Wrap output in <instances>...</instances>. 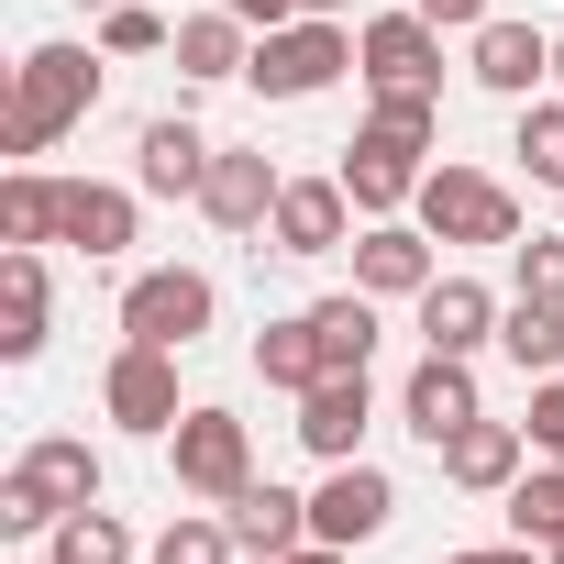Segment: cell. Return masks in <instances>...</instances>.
<instances>
[{"mask_svg":"<svg viewBox=\"0 0 564 564\" xmlns=\"http://www.w3.org/2000/svg\"><path fill=\"white\" fill-rule=\"evenodd\" d=\"M100 100V56L89 45H34L12 67V122H0V155H45L67 122H89Z\"/></svg>","mask_w":564,"mask_h":564,"instance_id":"6da1fadb","label":"cell"},{"mask_svg":"<svg viewBox=\"0 0 564 564\" xmlns=\"http://www.w3.org/2000/svg\"><path fill=\"white\" fill-rule=\"evenodd\" d=\"M89 498H100V454L78 432H45V443H23L12 476H0V531H56Z\"/></svg>","mask_w":564,"mask_h":564,"instance_id":"7a4b0ae2","label":"cell"},{"mask_svg":"<svg viewBox=\"0 0 564 564\" xmlns=\"http://www.w3.org/2000/svg\"><path fill=\"white\" fill-rule=\"evenodd\" d=\"M344 67H355V34H344V23H322V12H300V23L254 34V67H243V78H254L265 100H311V89H333Z\"/></svg>","mask_w":564,"mask_h":564,"instance_id":"3957f363","label":"cell"},{"mask_svg":"<svg viewBox=\"0 0 564 564\" xmlns=\"http://www.w3.org/2000/svg\"><path fill=\"white\" fill-rule=\"evenodd\" d=\"M410 210H421L432 243H520V199L498 177H476V166H432Z\"/></svg>","mask_w":564,"mask_h":564,"instance_id":"277c9868","label":"cell"},{"mask_svg":"<svg viewBox=\"0 0 564 564\" xmlns=\"http://www.w3.org/2000/svg\"><path fill=\"white\" fill-rule=\"evenodd\" d=\"M166 454H177V487L210 498V509H232V498L254 487V432H243L232 410H188V421L166 432Z\"/></svg>","mask_w":564,"mask_h":564,"instance_id":"5b68a950","label":"cell"},{"mask_svg":"<svg viewBox=\"0 0 564 564\" xmlns=\"http://www.w3.org/2000/svg\"><path fill=\"white\" fill-rule=\"evenodd\" d=\"M199 333H210V276H199V265H144L133 289H122V344L188 355Z\"/></svg>","mask_w":564,"mask_h":564,"instance_id":"8992f818","label":"cell"},{"mask_svg":"<svg viewBox=\"0 0 564 564\" xmlns=\"http://www.w3.org/2000/svg\"><path fill=\"white\" fill-rule=\"evenodd\" d=\"M421 155H432L421 133H388V122H366V133L344 144V188H355V210H366V221H399V210L421 199V177H432Z\"/></svg>","mask_w":564,"mask_h":564,"instance_id":"52a82bcc","label":"cell"},{"mask_svg":"<svg viewBox=\"0 0 564 564\" xmlns=\"http://www.w3.org/2000/svg\"><path fill=\"white\" fill-rule=\"evenodd\" d=\"M100 410H111L122 432H177V421H188V410H177V355H166V344H122L111 377H100Z\"/></svg>","mask_w":564,"mask_h":564,"instance_id":"ba28073f","label":"cell"},{"mask_svg":"<svg viewBox=\"0 0 564 564\" xmlns=\"http://www.w3.org/2000/svg\"><path fill=\"white\" fill-rule=\"evenodd\" d=\"M344 254H355V289H366V300H421L432 276H443V265H432V232H421V221H366V232H355Z\"/></svg>","mask_w":564,"mask_h":564,"instance_id":"9c48e42d","label":"cell"},{"mask_svg":"<svg viewBox=\"0 0 564 564\" xmlns=\"http://www.w3.org/2000/svg\"><path fill=\"white\" fill-rule=\"evenodd\" d=\"M355 67H366L377 89H443V23L388 12V23H366V34H355Z\"/></svg>","mask_w":564,"mask_h":564,"instance_id":"30bf717a","label":"cell"},{"mask_svg":"<svg viewBox=\"0 0 564 564\" xmlns=\"http://www.w3.org/2000/svg\"><path fill=\"white\" fill-rule=\"evenodd\" d=\"M399 421L443 454L465 421H487V410H476V366H465V355H421V366H410V388H399Z\"/></svg>","mask_w":564,"mask_h":564,"instance_id":"8fae6325","label":"cell"},{"mask_svg":"<svg viewBox=\"0 0 564 564\" xmlns=\"http://www.w3.org/2000/svg\"><path fill=\"white\" fill-rule=\"evenodd\" d=\"M265 232H276V254H344V232H355V188H344V177H289Z\"/></svg>","mask_w":564,"mask_h":564,"instance_id":"7c38bea8","label":"cell"},{"mask_svg":"<svg viewBox=\"0 0 564 564\" xmlns=\"http://www.w3.org/2000/svg\"><path fill=\"white\" fill-rule=\"evenodd\" d=\"M388 520H399V487H388L377 465H333V487L311 498V542H344V553L377 542Z\"/></svg>","mask_w":564,"mask_h":564,"instance_id":"4fadbf2b","label":"cell"},{"mask_svg":"<svg viewBox=\"0 0 564 564\" xmlns=\"http://www.w3.org/2000/svg\"><path fill=\"white\" fill-rule=\"evenodd\" d=\"M465 67H476V89H498V100H531V89L553 78V34H531V23H498V12H487Z\"/></svg>","mask_w":564,"mask_h":564,"instance_id":"5bb4252c","label":"cell"},{"mask_svg":"<svg viewBox=\"0 0 564 564\" xmlns=\"http://www.w3.org/2000/svg\"><path fill=\"white\" fill-rule=\"evenodd\" d=\"M56 243H78L89 265L133 243V188H100V177H56Z\"/></svg>","mask_w":564,"mask_h":564,"instance_id":"9a60e30c","label":"cell"},{"mask_svg":"<svg viewBox=\"0 0 564 564\" xmlns=\"http://www.w3.org/2000/svg\"><path fill=\"white\" fill-rule=\"evenodd\" d=\"M476 344H498V300L476 276H432L421 289V355H476Z\"/></svg>","mask_w":564,"mask_h":564,"instance_id":"2e32d148","label":"cell"},{"mask_svg":"<svg viewBox=\"0 0 564 564\" xmlns=\"http://www.w3.org/2000/svg\"><path fill=\"white\" fill-rule=\"evenodd\" d=\"M133 177H144L155 199H199V188H210V144H199V122H177V111L144 122V133H133Z\"/></svg>","mask_w":564,"mask_h":564,"instance_id":"e0dca14e","label":"cell"},{"mask_svg":"<svg viewBox=\"0 0 564 564\" xmlns=\"http://www.w3.org/2000/svg\"><path fill=\"white\" fill-rule=\"evenodd\" d=\"M276 188H289V177H276L265 155H210V188H199V210H210L221 232H265V221H276Z\"/></svg>","mask_w":564,"mask_h":564,"instance_id":"ac0fdd59","label":"cell"},{"mask_svg":"<svg viewBox=\"0 0 564 564\" xmlns=\"http://www.w3.org/2000/svg\"><path fill=\"white\" fill-rule=\"evenodd\" d=\"M520 454H531V432H520V421H465V432L443 443V476H454V487H476V498H498V487H520Z\"/></svg>","mask_w":564,"mask_h":564,"instance_id":"d6986e66","label":"cell"},{"mask_svg":"<svg viewBox=\"0 0 564 564\" xmlns=\"http://www.w3.org/2000/svg\"><path fill=\"white\" fill-rule=\"evenodd\" d=\"M0 355H12V366L45 355V254H34V243L0 254Z\"/></svg>","mask_w":564,"mask_h":564,"instance_id":"ffe728a7","label":"cell"},{"mask_svg":"<svg viewBox=\"0 0 564 564\" xmlns=\"http://www.w3.org/2000/svg\"><path fill=\"white\" fill-rule=\"evenodd\" d=\"M221 520H232V542H243V553H300V542H311V498H289L276 476H254Z\"/></svg>","mask_w":564,"mask_h":564,"instance_id":"44dd1931","label":"cell"},{"mask_svg":"<svg viewBox=\"0 0 564 564\" xmlns=\"http://www.w3.org/2000/svg\"><path fill=\"white\" fill-rule=\"evenodd\" d=\"M355 432H366V366H355V377H322V388L300 399V443H311L322 465H355Z\"/></svg>","mask_w":564,"mask_h":564,"instance_id":"7402d4cb","label":"cell"},{"mask_svg":"<svg viewBox=\"0 0 564 564\" xmlns=\"http://www.w3.org/2000/svg\"><path fill=\"white\" fill-rule=\"evenodd\" d=\"M166 56H177V78H199V89H210V78H243V67H254V45H243V23L221 12V0L177 23V45H166Z\"/></svg>","mask_w":564,"mask_h":564,"instance_id":"603a6c76","label":"cell"},{"mask_svg":"<svg viewBox=\"0 0 564 564\" xmlns=\"http://www.w3.org/2000/svg\"><path fill=\"white\" fill-rule=\"evenodd\" d=\"M498 355L520 377H564V300H509L498 311Z\"/></svg>","mask_w":564,"mask_h":564,"instance_id":"cb8c5ba5","label":"cell"},{"mask_svg":"<svg viewBox=\"0 0 564 564\" xmlns=\"http://www.w3.org/2000/svg\"><path fill=\"white\" fill-rule=\"evenodd\" d=\"M254 377H265V388H289V399H311V388L333 377V366H322V333H311V311L254 333Z\"/></svg>","mask_w":564,"mask_h":564,"instance_id":"d4e9b609","label":"cell"},{"mask_svg":"<svg viewBox=\"0 0 564 564\" xmlns=\"http://www.w3.org/2000/svg\"><path fill=\"white\" fill-rule=\"evenodd\" d=\"M311 333H322V366H333V377H355V366L377 355V300H366V289L311 300Z\"/></svg>","mask_w":564,"mask_h":564,"instance_id":"484cf974","label":"cell"},{"mask_svg":"<svg viewBox=\"0 0 564 564\" xmlns=\"http://www.w3.org/2000/svg\"><path fill=\"white\" fill-rule=\"evenodd\" d=\"M45 564H133V531L89 498V509H67L56 520V542H45Z\"/></svg>","mask_w":564,"mask_h":564,"instance_id":"4316f807","label":"cell"},{"mask_svg":"<svg viewBox=\"0 0 564 564\" xmlns=\"http://www.w3.org/2000/svg\"><path fill=\"white\" fill-rule=\"evenodd\" d=\"M509 531H520V542H564V465H553V454L509 487Z\"/></svg>","mask_w":564,"mask_h":564,"instance_id":"83f0119b","label":"cell"},{"mask_svg":"<svg viewBox=\"0 0 564 564\" xmlns=\"http://www.w3.org/2000/svg\"><path fill=\"white\" fill-rule=\"evenodd\" d=\"M0 243H56V177H0Z\"/></svg>","mask_w":564,"mask_h":564,"instance_id":"f1b7e54d","label":"cell"},{"mask_svg":"<svg viewBox=\"0 0 564 564\" xmlns=\"http://www.w3.org/2000/svg\"><path fill=\"white\" fill-rule=\"evenodd\" d=\"M155 564H232V520L221 509H177L155 531Z\"/></svg>","mask_w":564,"mask_h":564,"instance_id":"f546056e","label":"cell"},{"mask_svg":"<svg viewBox=\"0 0 564 564\" xmlns=\"http://www.w3.org/2000/svg\"><path fill=\"white\" fill-rule=\"evenodd\" d=\"M509 155H520L531 177H553V188H564V100H531V111H520V144H509Z\"/></svg>","mask_w":564,"mask_h":564,"instance_id":"4dcf8cb0","label":"cell"},{"mask_svg":"<svg viewBox=\"0 0 564 564\" xmlns=\"http://www.w3.org/2000/svg\"><path fill=\"white\" fill-rule=\"evenodd\" d=\"M100 45H111V56H155V45H177V23L144 12V0H111V12H100Z\"/></svg>","mask_w":564,"mask_h":564,"instance_id":"1f68e13d","label":"cell"},{"mask_svg":"<svg viewBox=\"0 0 564 564\" xmlns=\"http://www.w3.org/2000/svg\"><path fill=\"white\" fill-rule=\"evenodd\" d=\"M509 254H520V300H564V232H531Z\"/></svg>","mask_w":564,"mask_h":564,"instance_id":"d6a6232c","label":"cell"},{"mask_svg":"<svg viewBox=\"0 0 564 564\" xmlns=\"http://www.w3.org/2000/svg\"><path fill=\"white\" fill-rule=\"evenodd\" d=\"M531 454L564 465V377H531Z\"/></svg>","mask_w":564,"mask_h":564,"instance_id":"836d02e7","label":"cell"},{"mask_svg":"<svg viewBox=\"0 0 564 564\" xmlns=\"http://www.w3.org/2000/svg\"><path fill=\"white\" fill-rule=\"evenodd\" d=\"M366 122H388V133H421L432 144V89H377V111Z\"/></svg>","mask_w":564,"mask_h":564,"instance_id":"e575fe53","label":"cell"},{"mask_svg":"<svg viewBox=\"0 0 564 564\" xmlns=\"http://www.w3.org/2000/svg\"><path fill=\"white\" fill-rule=\"evenodd\" d=\"M221 12H232V23H254V34H276V23H300L311 0H221Z\"/></svg>","mask_w":564,"mask_h":564,"instance_id":"d590c367","label":"cell"},{"mask_svg":"<svg viewBox=\"0 0 564 564\" xmlns=\"http://www.w3.org/2000/svg\"><path fill=\"white\" fill-rule=\"evenodd\" d=\"M443 564H553V553H542V542H520V531H509V542H487V553H443Z\"/></svg>","mask_w":564,"mask_h":564,"instance_id":"8d00e7d4","label":"cell"},{"mask_svg":"<svg viewBox=\"0 0 564 564\" xmlns=\"http://www.w3.org/2000/svg\"><path fill=\"white\" fill-rule=\"evenodd\" d=\"M410 12H421V23H454V34H476V23H487V0H410Z\"/></svg>","mask_w":564,"mask_h":564,"instance_id":"74e56055","label":"cell"},{"mask_svg":"<svg viewBox=\"0 0 564 564\" xmlns=\"http://www.w3.org/2000/svg\"><path fill=\"white\" fill-rule=\"evenodd\" d=\"M254 564H344V542H300V553H254Z\"/></svg>","mask_w":564,"mask_h":564,"instance_id":"f35d334b","label":"cell"},{"mask_svg":"<svg viewBox=\"0 0 564 564\" xmlns=\"http://www.w3.org/2000/svg\"><path fill=\"white\" fill-rule=\"evenodd\" d=\"M311 12H322V23H344V0H311Z\"/></svg>","mask_w":564,"mask_h":564,"instance_id":"ab89813d","label":"cell"},{"mask_svg":"<svg viewBox=\"0 0 564 564\" xmlns=\"http://www.w3.org/2000/svg\"><path fill=\"white\" fill-rule=\"evenodd\" d=\"M553 78H564V34H553Z\"/></svg>","mask_w":564,"mask_h":564,"instance_id":"60d3db41","label":"cell"},{"mask_svg":"<svg viewBox=\"0 0 564 564\" xmlns=\"http://www.w3.org/2000/svg\"><path fill=\"white\" fill-rule=\"evenodd\" d=\"M78 12H111V0H78Z\"/></svg>","mask_w":564,"mask_h":564,"instance_id":"b9f144b4","label":"cell"},{"mask_svg":"<svg viewBox=\"0 0 564 564\" xmlns=\"http://www.w3.org/2000/svg\"><path fill=\"white\" fill-rule=\"evenodd\" d=\"M542 553H553V564H564V542H542Z\"/></svg>","mask_w":564,"mask_h":564,"instance_id":"7bdbcfd3","label":"cell"}]
</instances>
